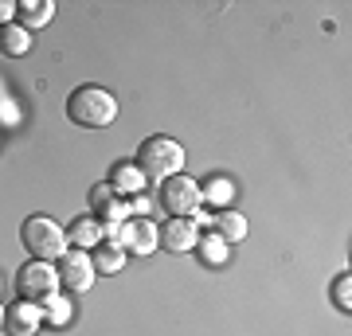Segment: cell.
<instances>
[{
	"label": "cell",
	"instance_id": "obj_9",
	"mask_svg": "<svg viewBox=\"0 0 352 336\" xmlns=\"http://www.w3.org/2000/svg\"><path fill=\"white\" fill-rule=\"evenodd\" d=\"M157 231H161V247L168 254H188L200 238V219H164Z\"/></svg>",
	"mask_w": 352,
	"mask_h": 336
},
{
	"label": "cell",
	"instance_id": "obj_11",
	"mask_svg": "<svg viewBox=\"0 0 352 336\" xmlns=\"http://www.w3.org/2000/svg\"><path fill=\"white\" fill-rule=\"evenodd\" d=\"M67 243L75 250H94L102 243V219H94V215H78V219H71L67 223Z\"/></svg>",
	"mask_w": 352,
	"mask_h": 336
},
{
	"label": "cell",
	"instance_id": "obj_6",
	"mask_svg": "<svg viewBox=\"0 0 352 336\" xmlns=\"http://www.w3.org/2000/svg\"><path fill=\"white\" fill-rule=\"evenodd\" d=\"M55 270H59V289H67V293H87L90 286H94V262H90L87 250H67L63 258L55 262Z\"/></svg>",
	"mask_w": 352,
	"mask_h": 336
},
{
	"label": "cell",
	"instance_id": "obj_7",
	"mask_svg": "<svg viewBox=\"0 0 352 336\" xmlns=\"http://www.w3.org/2000/svg\"><path fill=\"white\" fill-rule=\"evenodd\" d=\"M118 247L126 250V254H138V258H145V254H153V250L161 247V231H157V223L153 219H126V223L118 227V238H113Z\"/></svg>",
	"mask_w": 352,
	"mask_h": 336
},
{
	"label": "cell",
	"instance_id": "obj_14",
	"mask_svg": "<svg viewBox=\"0 0 352 336\" xmlns=\"http://www.w3.org/2000/svg\"><path fill=\"white\" fill-rule=\"evenodd\" d=\"M192 250H196V258H200L204 266H223V262L231 258V247H227L215 231H200V238H196Z\"/></svg>",
	"mask_w": 352,
	"mask_h": 336
},
{
	"label": "cell",
	"instance_id": "obj_20",
	"mask_svg": "<svg viewBox=\"0 0 352 336\" xmlns=\"http://www.w3.org/2000/svg\"><path fill=\"white\" fill-rule=\"evenodd\" d=\"M110 199H113V192H110V184H106V180L90 188V208H94V212H102V208H106Z\"/></svg>",
	"mask_w": 352,
	"mask_h": 336
},
{
	"label": "cell",
	"instance_id": "obj_13",
	"mask_svg": "<svg viewBox=\"0 0 352 336\" xmlns=\"http://www.w3.org/2000/svg\"><path fill=\"white\" fill-rule=\"evenodd\" d=\"M212 231L223 238L227 247H235V243H243V238H247V231H251V227H247V215H243V212H231V208H223V212L212 219Z\"/></svg>",
	"mask_w": 352,
	"mask_h": 336
},
{
	"label": "cell",
	"instance_id": "obj_12",
	"mask_svg": "<svg viewBox=\"0 0 352 336\" xmlns=\"http://www.w3.org/2000/svg\"><path fill=\"white\" fill-rule=\"evenodd\" d=\"M51 16H55V4L51 0H16V24L36 32V27H47Z\"/></svg>",
	"mask_w": 352,
	"mask_h": 336
},
{
	"label": "cell",
	"instance_id": "obj_18",
	"mask_svg": "<svg viewBox=\"0 0 352 336\" xmlns=\"http://www.w3.org/2000/svg\"><path fill=\"white\" fill-rule=\"evenodd\" d=\"M231 199H235V184L227 180V176H212V180H204L200 184V203H212V208H231Z\"/></svg>",
	"mask_w": 352,
	"mask_h": 336
},
{
	"label": "cell",
	"instance_id": "obj_19",
	"mask_svg": "<svg viewBox=\"0 0 352 336\" xmlns=\"http://www.w3.org/2000/svg\"><path fill=\"white\" fill-rule=\"evenodd\" d=\"M333 305L344 309V313L352 309V274H340L337 282H333Z\"/></svg>",
	"mask_w": 352,
	"mask_h": 336
},
{
	"label": "cell",
	"instance_id": "obj_8",
	"mask_svg": "<svg viewBox=\"0 0 352 336\" xmlns=\"http://www.w3.org/2000/svg\"><path fill=\"white\" fill-rule=\"evenodd\" d=\"M39 324H43V313L36 301L16 298L12 305H4V333L8 336H36Z\"/></svg>",
	"mask_w": 352,
	"mask_h": 336
},
{
	"label": "cell",
	"instance_id": "obj_3",
	"mask_svg": "<svg viewBox=\"0 0 352 336\" xmlns=\"http://www.w3.org/2000/svg\"><path fill=\"white\" fill-rule=\"evenodd\" d=\"M145 180H168V176L184 172V149L176 137H164V133H153L138 145V161Z\"/></svg>",
	"mask_w": 352,
	"mask_h": 336
},
{
	"label": "cell",
	"instance_id": "obj_17",
	"mask_svg": "<svg viewBox=\"0 0 352 336\" xmlns=\"http://www.w3.org/2000/svg\"><path fill=\"white\" fill-rule=\"evenodd\" d=\"M39 313H43V324L63 328V324H71V317H75V305H71V298H63V293H51V298L39 301Z\"/></svg>",
	"mask_w": 352,
	"mask_h": 336
},
{
	"label": "cell",
	"instance_id": "obj_21",
	"mask_svg": "<svg viewBox=\"0 0 352 336\" xmlns=\"http://www.w3.org/2000/svg\"><path fill=\"white\" fill-rule=\"evenodd\" d=\"M129 208H133V215H138V219H149V212H153V199L145 196V192H138V196L129 199Z\"/></svg>",
	"mask_w": 352,
	"mask_h": 336
},
{
	"label": "cell",
	"instance_id": "obj_22",
	"mask_svg": "<svg viewBox=\"0 0 352 336\" xmlns=\"http://www.w3.org/2000/svg\"><path fill=\"white\" fill-rule=\"evenodd\" d=\"M16 24V0H0V27Z\"/></svg>",
	"mask_w": 352,
	"mask_h": 336
},
{
	"label": "cell",
	"instance_id": "obj_23",
	"mask_svg": "<svg viewBox=\"0 0 352 336\" xmlns=\"http://www.w3.org/2000/svg\"><path fill=\"white\" fill-rule=\"evenodd\" d=\"M0 328H4V309H0Z\"/></svg>",
	"mask_w": 352,
	"mask_h": 336
},
{
	"label": "cell",
	"instance_id": "obj_2",
	"mask_svg": "<svg viewBox=\"0 0 352 336\" xmlns=\"http://www.w3.org/2000/svg\"><path fill=\"white\" fill-rule=\"evenodd\" d=\"M20 243L36 262H59L71 250L67 243V227H59L51 215H28L20 223Z\"/></svg>",
	"mask_w": 352,
	"mask_h": 336
},
{
	"label": "cell",
	"instance_id": "obj_15",
	"mask_svg": "<svg viewBox=\"0 0 352 336\" xmlns=\"http://www.w3.org/2000/svg\"><path fill=\"white\" fill-rule=\"evenodd\" d=\"M28 51H32V32L20 24H4L0 27V55H8V59H24Z\"/></svg>",
	"mask_w": 352,
	"mask_h": 336
},
{
	"label": "cell",
	"instance_id": "obj_1",
	"mask_svg": "<svg viewBox=\"0 0 352 336\" xmlns=\"http://www.w3.org/2000/svg\"><path fill=\"white\" fill-rule=\"evenodd\" d=\"M67 117L78 125V129H106L118 117V98H113L106 87H94V82H82L67 94Z\"/></svg>",
	"mask_w": 352,
	"mask_h": 336
},
{
	"label": "cell",
	"instance_id": "obj_10",
	"mask_svg": "<svg viewBox=\"0 0 352 336\" xmlns=\"http://www.w3.org/2000/svg\"><path fill=\"white\" fill-rule=\"evenodd\" d=\"M106 184H110V192L113 196H122V199H133L138 192H145V176H141V168L133 161H118L110 168V176H106Z\"/></svg>",
	"mask_w": 352,
	"mask_h": 336
},
{
	"label": "cell",
	"instance_id": "obj_4",
	"mask_svg": "<svg viewBox=\"0 0 352 336\" xmlns=\"http://www.w3.org/2000/svg\"><path fill=\"white\" fill-rule=\"evenodd\" d=\"M161 212H168V219H196L200 212V180H192L188 172H176L168 180H161Z\"/></svg>",
	"mask_w": 352,
	"mask_h": 336
},
{
	"label": "cell",
	"instance_id": "obj_16",
	"mask_svg": "<svg viewBox=\"0 0 352 336\" xmlns=\"http://www.w3.org/2000/svg\"><path fill=\"white\" fill-rule=\"evenodd\" d=\"M90 262H94V274H122L126 250L118 247V243H98V247L90 250Z\"/></svg>",
	"mask_w": 352,
	"mask_h": 336
},
{
	"label": "cell",
	"instance_id": "obj_5",
	"mask_svg": "<svg viewBox=\"0 0 352 336\" xmlns=\"http://www.w3.org/2000/svg\"><path fill=\"white\" fill-rule=\"evenodd\" d=\"M16 293L24 301H43L51 293H59V270H55V262H36L28 258L20 266V274H16Z\"/></svg>",
	"mask_w": 352,
	"mask_h": 336
}]
</instances>
